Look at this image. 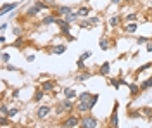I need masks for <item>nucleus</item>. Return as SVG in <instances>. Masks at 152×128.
I'll return each mask as SVG.
<instances>
[{
  "label": "nucleus",
  "mask_w": 152,
  "mask_h": 128,
  "mask_svg": "<svg viewBox=\"0 0 152 128\" xmlns=\"http://www.w3.org/2000/svg\"><path fill=\"white\" fill-rule=\"evenodd\" d=\"M99 100V94H90V92H81L78 97V106L76 109L80 113H90L94 109L95 102Z\"/></svg>",
  "instance_id": "nucleus-1"
},
{
  "label": "nucleus",
  "mask_w": 152,
  "mask_h": 128,
  "mask_svg": "<svg viewBox=\"0 0 152 128\" xmlns=\"http://www.w3.org/2000/svg\"><path fill=\"white\" fill-rule=\"evenodd\" d=\"M57 24H59V28H61V33L64 35V37H67V40H76L75 37H71L69 35V30H71V23H67L66 19H57Z\"/></svg>",
  "instance_id": "nucleus-2"
},
{
  "label": "nucleus",
  "mask_w": 152,
  "mask_h": 128,
  "mask_svg": "<svg viewBox=\"0 0 152 128\" xmlns=\"http://www.w3.org/2000/svg\"><path fill=\"white\" fill-rule=\"evenodd\" d=\"M80 127L81 128H95V127H99V121L94 116H86V118H81Z\"/></svg>",
  "instance_id": "nucleus-3"
},
{
  "label": "nucleus",
  "mask_w": 152,
  "mask_h": 128,
  "mask_svg": "<svg viewBox=\"0 0 152 128\" xmlns=\"http://www.w3.org/2000/svg\"><path fill=\"white\" fill-rule=\"evenodd\" d=\"M80 123H81V119L78 118V116H69V118H66L62 123H61V127L73 128V127H80Z\"/></svg>",
  "instance_id": "nucleus-4"
},
{
  "label": "nucleus",
  "mask_w": 152,
  "mask_h": 128,
  "mask_svg": "<svg viewBox=\"0 0 152 128\" xmlns=\"http://www.w3.org/2000/svg\"><path fill=\"white\" fill-rule=\"evenodd\" d=\"M50 113H52V108H50V106H40V108L37 109V116H38V119L47 118Z\"/></svg>",
  "instance_id": "nucleus-5"
},
{
  "label": "nucleus",
  "mask_w": 152,
  "mask_h": 128,
  "mask_svg": "<svg viewBox=\"0 0 152 128\" xmlns=\"http://www.w3.org/2000/svg\"><path fill=\"white\" fill-rule=\"evenodd\" d=\"M118 108H119V102H114L113 114H111V118H109V125H111V127H118Z\"/></svg>",
  "instance_id": "nucleus-6"
},
{
  "label": "nucleus",
  "mask_w": 152,
  "mask_h": 128,
  "mask_svg": "<svg viewBox=\"0 0 152 128\" xmlns=\"http://www.w3.org/2000/svg\"><path fill=\"white\" fill-rule=\"evenodd\" d=\"M71 109H73V102H71V99H66V100H62L59 104L57 113H64V111H71Z\"/></svg>",
  "instance_id": "nucleus-7"
},
{
  "label": "nucleus",
  "mask_w": 152,
  "mask_h": 128,
  "mask_svg": "<svg viewBox=\"0 0 152 128\" xmlns=\"http://www.w3.org/2000/svg\"><path fill=\"white\" fill-rule=\"evenodd\" d=\"M18 5H19L18 2H12V4H4V5H2V10H0V14H2V16H5L7 12L18 9Z\"/></svg>",
  "instance_id": "nucleus-8"
},
{
  "label": "nucleus",
  "mask_w": 152,
  "mask_h": 128,
  "mask_svg": "<svg viewBox=\"0 0 152 128\" xmlns=\"http://www.w3.org/2000/svg\"><path fill=\"white\" fill-rule=\"evenodd\" d=\"M57 19H59V18H57L56 14H52V16H47V18H43L40 24H43V26H48V24H57Z\"/></svg>",
  "instance_id": "nucleus-9"
},
{
  "label": "nucleus",
  "mask_w": 152,
  "mask_h": 128,
  "mask_svg": "<svg viewBox=\"0 0 152 128\" xmlns=\"http://www.w3.org/2000/svg\"><path fill=\"white\" fill-rule=\"evenodd\" d=\"M69 12H73V7H69V5H62V7H59V9H57V12H56V16L57 18H59V16H67V14H69Z\"/></svg>",
  "instance_id": "nucleus-10"
},
{
  "label": "nucleus",
  "mask_w": 152,
  "mask_h": 128,
  "mask_svg": "<svg viewBox=\"0 0 152 128\" xmlns=\"http://www.w3.org/2000/svg\"><path fill=\"white\" fill-rule=\"evenodd\" d=\"M109 71H111V62H104L100 69H99V75H102V76H107L109 75Z\"/></svg>",
  "instance_id": "nucleus-11"
},
{
  "label": "nucleus",
  "mask_w": 152,
  "mask_h": 128,
  "mask_svg": "<svg viewBox=\"0 0 152 128\" xmlns=\"http://www.w3.org/2000/svg\"><path fill=\"white\" fill-rule=\"evenodd\" d=\"M128 87H130V94H132V97H138V95H140V92H142L140 87H137L135 83H130Z\"/></svg>",
  "instance_id": "nucleus-12"
},
{
  "label": "nucleus",
  "mask_w": 152,
  "mask_h": 128,
  "mask_svg": "<svg viewBox=\"0 0 152 128\" xmlns=\"http://www.w3.org/2000/svg\"><path fill=\"white\" fill-rule=\"evenodd\" d=\"M38 12H40V7H38L37 4H35L33 7H29V9L26 10V18H33V16H37Z\"/></svg>",
  "instance_id": "nucleus-13"
},
{
  "label": "nucleus",
  "mask_w": 152,
  "mask_h": 128,
  "mask_svg": "<svg viewBox=\"0 0 152 128\" xmlns=\"http://www.w3.org/2000/svg\"><path fill=\"white\" fill-rule=\"evenodd\" d=\"M64 52H66V45H54L52 47V54H56V56H61Z\"/></svg>",
  "instance_id": "nucleus-14"
},
{
  "label": "nucleus",
  "mask_w": 152,
  "mask_h": 128,
  "mask_svg": "<svg viewBox=\"0 0 152 128\" xmlns=\"http://www.w3.org/2000/svg\"><path fill=\"white\" fill-rule=\"evenodd\" d=\"M90 78V71H83V73H80V75H76V81H86V80Z\"/></svg>",
  "instance_id": "nucleus-15"
},
{
  "label": "nucleus",
  "mask_w": 152,
  "mask_h": 128,
  "mask_svg": "<svg viewBox=\"0 0 152 128\" xmlns=\"http://www.w3.org/2000/svg\"><path fill=\"white\" fill-rule=\"evenodd\" d=\"M137 28H138V24H137V23H128V24L124 26V31H126V33H135Z\"/></svg>",
  "instance_id": "nucleus-16"
},
{
  "label": "nucleus",
  "mask_w": 152,
  "mask_h": 128,
  "mask_svg": "<svg viewBox=\"0 0 152 128\" xmlns=\"http://www.w3.org/2000/svg\"><path fill=\"white\" fill-rule=\"evenodd\" d=\"M151 87H152V76H151V78H147L145 81H142V83H140V89H142V92H145V90L151 89Z\"/></svg>",
  "instance_id": "nucleus-17"
},
{
  "label": "nucleus",
  "mask_w": 152,
  "mask_h": 128,
  "mask_svg": "<svg viewBox=\"0 0 152 128\" xmlns=\"http://www.w3.org/2000/svg\"><path fill=\"white\" fill-rule=\"evenodd\" d=\"M42 89L45 90V92H50V90H54V89H56V85H54V81H43Z\"/></svg>",
  "instance_id": "nucleus-18"
},
{
  "label": "nucleus",
  "mask_w": 152,
  "mask_h": 128,
  "mask_svg": "<svg viewBox=\"0 0 152 128\" xmlns=\"http://www.w3.org/2000/svg\"><path fill=\"white\" fill-rule=\"evenodd\" d=\"M76 12H78V16H80V18H86V16L90 14V9H88V7H80Z\"/></svg>",
  "instance_id": "nucleus-19"
},
{
  "label": "nucleus",
  "mask_w": 152,
  "mask_h": 128,
  "mask_svg": "<svg viewBox=\"0 0 152 128\" xmlns=\"http://www.w3.org/2000/svg\"><path fill=\"white\" fill-rule=\"evenodd\" d=\"M78 18H80V16H78V12H69L67 16H64V19H66L67 23H73V21L78 19Z\"/></svg>",
  "instance_id": "nucleus-20"
},
{
  "label": "nucleus",
  "mask_w": 152,
  "mask_h": 128,
  "mask_svg": "<svg viewBox=\"0 0 152 128\" xmlns=\"http://www.w3.org/2000/svg\"><path fill=\"white\" fill-rule=\"evenodd\" d=\"M64 97H66V99H75L76 97V92L73 89H66V90H64Z\"/></svg>",
  "instance_id": "nucleus-21"
},
{
  "label": "nucleus",
  "mask_w": 152,
  "mask_h": 128,
  "mask_svg": "<svg viewBox=\"0 0 152 128\" xmlns=\"http://www.w3.org/2000/svg\"><path fill=\"white\" fill-rule=\"evenodd\" d=\"M43 94H45V90H43V89H42V90H37V92H35V97H33V100H35V102L42 100V99H43Z\"/></svg>",
  "instance_id": "nucleus-22"
},
{
  "label": "nucleus",
  "mask_w": 152,
  "mask_h": 128,
  "mask_svg": "<svg viewBox=\"0 0 152 128\" xmlns=\"http://www.w3.org/2000/svg\"><path fill=\"white\" fill-rule=\"evenodd\" d=\"M109 47H111L109 40H107V38H100V49H102V50H109Z\"/></svg>",
  "instance_id": "nucleus-23"
},
{
  "label": "nucleus",
  "mask_w": 152,
  "mask_h": 128,
  "mask_svg": "<svg viewBox=\"0 0 152 128\" xmlns=\"http://www.w3.org/2000/svg\"><path fill=\"white\" fill-rule=\"evenodd\" d=\"M118 23H119V16H113L109 19V26H118Z\"/></svg>",
  "instance_id": "nucleus-24"
},
{
  "label": "nucleus",
  "mask_w": 152,
  "mask_h": 128,
  "mask_svg": "<svg viewBox=\"0 0 152 128\" xmlns=\"http://www.w3.org/2000/svg\"><path fill=\"white\" fill-rule=\"evenodd\" d=\"M7 114H9V109H7L5 104H2L0 106V116H7Z\"/></svg>",
  "instance_id": "nucleus-25"
},
{
  "label": "nucleus",
  "mask_w": 152,
  "mask_h": 128,
  "mask_svg": "<svg viewBox=\"0 0 152 128\" xmlns=\"http://www.w3.org/2000/svg\"><path fill=\"white\" fill-rule=\"evenodd\" d=\"M88 23H90V26H97V24L100 23V19L95 16V18H90V19H88Z\"/></svg>",
  "instance_id": "nucleus-26"
},
{
  "label": "nucleus",
  "mask_w": 152,
  "mask_h": 128,
  "mask_svg": "<svg viewBox=\"0 0 152 128\" xmlns=\"http://www.w3.org/2000/svg\"><path fill=\"white\" fill-rule=\"evenodd\" d=\"M76 66H78V69H80V71H85V61H81V59H78V62H76Z\"/></svg>",
  "instance_id": "nucleus-27"
},
{
  "label": "nucleus",
  "mask_w": 152,
  "mask_h": 128,
  "mask_svg": "<svg viewBox=\"0 0 152 128\" xmlns=\"http://www.w3.org/2000/svg\"><path fill=\"white\" fill-rule=\"evenodd\" d=\"M149 40H151V38H147V37H138V38H137V43H138V45H142V43H147Z\"/></svg>",
  "instance_id": "nucleus-28"
},
{
  "label": "nucleus",
  "mask_w": 152,
  "mask_h": 128,
  "mask_svg": "<svg viewBox=\"0 0 152 128\" xmlns=\"http://www.w3.org/2000/svg\"><path fill=\"white\" fill-rule=\"evenodd\" d=\"M16 114H18V109H16V108H10V109H9V114H7V116H9V118H14Z\"/></svg>",
  "instance_id": "nucleus-29"
},
{
  "label": "nucleus",
  "mask_w": 152,
  "mask_h": 128,
  "mask_svg": "<svg viewBox=\"0 0 152 128\" xmlns=\"http://www.w3.org/2000/svg\"><path fill=\"white\" fill-rule=\"evenodd\" d=\"M9 59H10V54L9 52H4V54H2V62H7Z\"/></svg>",
  "instance_id": "nucleus-30"
},
{
  "label": "nucleus",
  "mask_w": 152,
  "mask_h": 128,
  "mask_svg": "<svg viewBox=\"0 0 152 128\" xmlns=\"http://www.w3.org/2000/svg\"><path fill=\"white\" fill-rule=\"evenodd\" d=\"M143 114H145V116H147V118L151 119V118H152V109L145 108V109H143Z\"/></svg>",
  "instance_id": "nucleus-31"
},
{
  "label": "nucleus",
  "mask_w": 152,
  "mask_h": 128,
  "mask_svg": "<svg viewBox=\"0 0 152 128\" xmlns=\"http://www.w3.org/2000/svg\"><path fill=\"white\" fill-rule=\"evenodd\" d=\"M90 56H92V52H90V50H86V52L83 54V56H81V57H80V59H81V61H85V59H88Z\"/></svg>",
  "instance_id": "nucleus-32"
},
{
  "label": "nucleus",
  "mask_w": 152,
  "mask_h": 128,
  "mask_svg": "<svg viewBox=\"0 0 152 128\" xmlns=\"http://www.w3.org/2000/svg\"><path fill=\"white\" fill-rule=\"evenodd\" d=\"M80 28H90V23L88 21H81L80 23Z\"/></svg>",
  "instance_id": "nucleus-33"
},
{
  "label": "nucleus",
  "mask_w": 152,
  "mask_h": 128,
  "mask_svg": "<svg viewBox=\"0 0 152 128\" xmlns=\"http://www.w3.org/2000/svg\"><path fill=\"white\" fill-rule=\"evenodd\" d=\"M137 19V14H128L126 16V21H135Z\"/></svg>",
  "instance_id": "nucleus-34"
},
{
  "label": "nucleus",
  "mask_w": 152,
  "mask_h": 128,
  "mask_svg": "<svg viewBox=\"0 0 152 128\" xmlns=\"http://www.w3.org/2000/svg\"><path fill=\"white\" fill-rule=\"evenodd\" d=\"M147 52H152V42H151V40L147 42Z\"/></svg>",
  "instance_id": "nucleus-35"
},
{
  "label": "nucleus",
  "mask_w": 152,
  "mask_h": 128,
  "mask_svg": "<svg viewBox=\"0 0 152 128\" xmlns=\"http://www.w3.org/2000/svg\"><path fill=\"white\" fill-rule=\"evenodd\" d=\"M43 2H45V4H48V5H50V7H52V5H54V4H56V0H43Z\"/></svg>",
  "instance_id": "nucleus-36"
},
{
  "label": "nucleus",
  "mask_w": 152,
  "mask_h": 128,
  "mask_svg": "<svg viewBox=\"0 0 152 128\" xmlns=\"http://www.w3.org/2000/svg\"><path fill=\"white\" fill-rule=\"evenodd\" d=\"M26 59L29 61V62H33V61H35V56H33V54H29L28 57H26Z\"/></svg>",
  "instance_id": "nucleus-37"
},
{
  "label": "nucleus",
  "mask_w": 152,
  "mask_h": 128,
  "mask_svg": "<svg viewBox=\"0 0 152 128\" xmlns=\"http://www.w3.org/2000/svg\"><path fill=\"white\" fill-rule=\"evenodd\" d=\"M5 42H7V40H5V37L2 35V37H0V43H2V45H5Z\"/></svg>",
  "instance_id": "nucleus-38"
},
{
  "label": "nucleus",
  "mask_w": 152,
  "mask_h": 128,
  "mask_svg": "<svg viewBox=\"0 0 152 128\" xmlns=\"http://www.w3.org/2000/svg\"><path fill=\"white\" fill-rule=\"evenodd\" d=\"M14 35H21V28H14Z\"/></svg>",
  "instance_id": "nucleus-39"
},
{
  "label": "nucleus",
  "mask_w": 152,
  "mask_h": 128,
  "mask_svg": "<svg viewBox=\"0 0 152 128\" xmlns=\"http://www.w3.org/2000/svg\"><path fill=\"white\" fill-rule=\"evenodd\" d=\"M121 0H111V4H119Z\"/></svg>",
  "instance_id": "nucleus-40"
},
{
  "label": "nucleus",
  "mask_w": 152,
  "mask_h": 128,
  "mask_svg": "<svg viewBox=\"0 0 152 128\" xmlns=\"http://www.w3.org/2000/svg\"><path fill=\"white\" fill-rule=\"evenodd\" d=\"M85 2H90V0H85Z\"/></svg>",
  "instance_id": "nucleus-41"
}]
</instances>
